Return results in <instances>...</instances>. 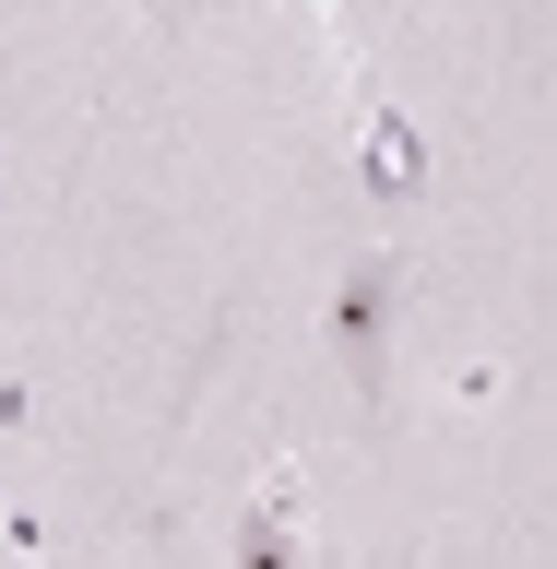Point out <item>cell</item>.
<instances>
[{
    "label": "cell",
    "mask_w": 557,
    "mask_h": 569,
    "mask_svg": "<svg viewBox=\"0 0 557 569\" xmlns=\"http://www.w3.org/2000/svg\"><path fill=\"white\" fill-rule=\"evenodd\" d=\"M332 332H345L356 391H380V345H391V273H380V261H368V273H345V309H332Z\"/></svg>",
    "instance_id": "6da1fadb"
},
{
    "label": "cell",
    "mask_w": 557,
    "mask_h": 569,
    "mask_svg": "<svg viewBox=\"0 0 557 569\" xmlns=\"http://www.w3.org/2000/svg\"><path fill=\"white\" fill-rule=\"evenodd\" d=\"M238 569H297V533H285V510H261V522H249Z\"/></svg>",
    "instance_id": "7a4b0ae2"
}]
</instances>
